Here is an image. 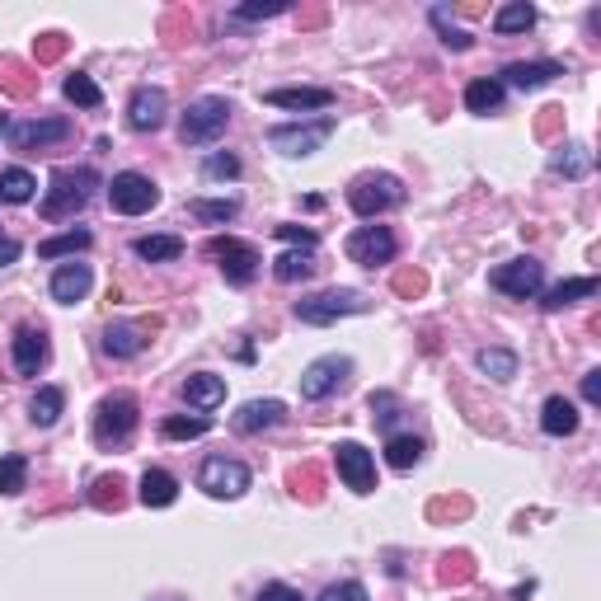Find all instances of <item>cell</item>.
<instances>
[{
    "instance_id": "c3c4849f",
    "label": "cell",
    "mask_w": 601,
    "mask_h": 601,
    "mask_svg": "<svg viewBox=\"0 0 601 601\" xmlns=\"http://www.w3.org/2000/svg\"><path fill=\"white\" fill-rule=\"evenodd\" d=\"M15 259H19V240L0 235V268H5V263H15Z\"/></svg>"
},
{
    "instance_id": "5b68a950",
    "label": "cell",
    "mask_w": 601,
    "mask_h": 601,
    "mask_svg": "<svg viewBox=\"0 0 601 601\" xmlns=\"http://www.w3.org/2000/svg\"><path fill=\"white\" fill-rule=\"evenodd\" d=\"M367 310V296L348 292V287H334V292H315L306 301H296V320L301 324H334L343 315H362Z\"/></svg>"
},
{
    "instance_id": "8992f818",
    "label": "cell",
    "mask_w": 601,
    "mask_h": 601,
    "mask_svg": "<svg viewBox=\"0 0 601 601\" xmlns=\"http://www.w3.org/2000/svg\"><path fill=\"white\" fill-rule=\"evenodd\" d=\"M108 202H113V212L141 216V212H151L155 202H160V188H155L146 174L123 170V174H113V184H108Z\"/></svg>"
},
{
    "instance_id": "681fc988",
    "label": "cell",
    "mask_w": 601,
    "mask_h": 601,
    "mask_svg": "<svg viewBox=\"0 0 601 601\" xmlns=\"http://www.w3.org/2000/svg\"><path fill=\"white\" fill-rule=\"evenodd\" d=\"M395 287H400V292H418V287H423V278H400Z\"/></svg>"
},
{
    "instance_id": "7dc6e473",
    "label": "cell",
    "mask_w": 601,
    "mask_h": 601,
    "mask_svg": "<svg viewBox=\"0 0 601 601\" xmlns=\"http://www.w3.org/2000/svg\"><path fill=\"white\" fill-rule=\"evenodd\" d=\"M583 400L601 404V371H587V376H583Z\"/></svg>"
},
{
    "instance_id": "836d02e7",
    "label": "cell",
    "mask_w": 601,
    "mask_h": 601,
    "mask_svg": "<svg viewBox=\"0 0 601 601\" xmlns=\"http://www.w3.org/2000/svg\"><path fill=\"white\" fill-rule=\"evenodd\" d=\"M531 24H536V10L526 0H512V5H503L494 15V33H526Z\"/></svg>"
},
{
    "instance_id": "7c38bea8",
    "label": "cell",
    "mask_w": 601,
    "mask_h": 601,
    "mask_svg": "<svg viewBox=\"0 0 601 601\" xmlns=\"http://www.w3.org/2000/svg\"><path fill=\"white\" fill-rule=\"evenodd\" d=\"M348 259L362 263V268H376V263H390L395 259V235H390V226H357L353 235H348Z\"/></svg>"
},
{
    "instance_id": "cb8c5ba5",
    "label": "cell",
    "mask_w": 601,
    "mask_h": 601,
    "mask_svg": "<svg viewBox=\"0 0 601 601\" xmlns=\"http://www.w3.org/2000/svg\"><path fill=\"white\" fill-rule=\"evenodd\" d=\"M540 428L550 432V437H569V432H578V409H573V400L550 395L545 409H540Z\"/></svg>"
},
{
    "instance_id": "f1b7e54d",
    "label": "cell",
    "mask_w": 601,
    "mask_h": 601,
    "mask_svg": "<svg viewBox=\"0 0 601 601\" xmlns=\"http://www.w3.org/2000/svg\"><path fill=\"white\" fill-rule=\"evenodd\" d=\"M465 108H470V113H498V108H503V85H498V80H470Z\"/></svg>"
},
{
    "instance_id": "d6986e66",
    "label": "cell",
    "mask_w": 601,
    "mask_h": 601,
    "mask_svg": "<svg viewBox=\"0 0 601 601\" xmlns=\"http://www.w3.org/2000/svg\"><path fill=\"white\" fill-rule=\"evenodd\" d=\"M268 104L306 113V108H329L334 104V90H324V85H287V90H268Z\"/></svg>"
},
{
    "instance_id": "e575fe53",
    "label": "cell",
    "mask_w": 601,
    "mask_h": 601,
    "mask_svg": "<svg viewBox=\"0 0 601 601\" xmlns=\"http://www.w3.org/2000/svg\"><path fill=\"white\" fill-rule=\"evenodd\" d=\"M188 212L198 216V221L221 226V221H231V216L240 212V198H193V202H188Z\"/></svg>"
},
{
    "instance_id": "52a82bcc",
    "label": "cell",
    "mask_w": 601,
    "mask_h": 601,
    "mask_svg": "<svg viewBox=\"0 0 601 601\" xmlns=\"http://www.w3.org/2000/svg\"><path fill=\"white\" fill-rule=\"evenodd\" d=\"M212 254L221 259V273L231 287H249V282L259 278V249L245 245V240H235V235H216L212 240Z\"/></svg>"
},
{
    "instance_id": "bcb514c9",
    "label": "cell",
    "mask_w": 601,
    "mask_h": 601,
    "mask_svg": "<svg viewBox=\"0 0 601 601\" xmlns=\"http://www.w3.org/2000/svg\"><path fill=\"white\" fill-rule=\"evenodd\" d=\"M371 414L381 428H390V418H395V395H371Z\"/></svg>"
},
{
    "instance_id": "8fae6325",
    "label": "cell",
    "mask_w": 601,
    "mask_h": 601,
    "mask_svg": "<svg viewBox=\"0 0 601 601\" xmlns=\"http://www.w3.org/2000/svg\"><path fill=\"white\" fill-rule=\"evenodd\" d=\"M348 376H353V362H348V357H339V353L315 357V362L301 371V395H306V400H324V395H334Z\"/></svg>"
},
{
    "instance_id": "5bb4252c",
    "label": "cell",
    "mask_w": 601,
    "mask_h": 601,
    "mask_svg": "<svg viewBox=\"0 0 601 601\" xmlns=\"http://www.w3.org/2000/svg\"><path fill=\"white\" fill-rule=\"evenodd\" d=\"M165 113H170V94L160 90V85H141V90H132V99H127V123L137 127V132H160V127H165Z\"/></svg>"
},
{
    "instance_id": "30bf717a",
    "label": "cell",
    "mask_w": 601,
    "mask_h": 601,
    "mask_svg": "<svg viewBox=\"0 0 601 601\" xmlns=\"http://www.w3.org/2000/svg\"><path fill=\"white\" fill-rule=\"evenodd\" d=\"M489 287L498 292L517 296V301H531V296L545 287V268L536 259H512V263H498L494 273H489Z\"/></svg>"
},
{
    "instance_id": "2e32d148",
    "label": "cell",
    "mask_w": 601,
    "mask_h": 601,
    "mask_svg": "<svg viewBox=\"0 0 601 601\" xmlns=\"http://www.w3.org/2000/svg\"><path fill=\"white\" fill-rule=\"evenodd\" d=\"M90 263H62L57 273H52V301H62V306H76L90 296Z\"/></svg>"
},
{
    "instance_id": "7a4b0ae2",
    "label": "cell",
    "mask_w": 601,
    "mask_h": 601,
    "mask_svg": "<svg viewBox=\"0 0 601 601\" xmlns=\"http://www.w3.org/2000/svg\"><path fill=\"white\" fill-rule=\"evenodd\" d=\"M231 123V99H221V94H202L193 99L184 113V123H179V141L184 146H212L221 132Z\"/></svg>"
},
{
    "instance_id": "ac0fdd59",
    "label": "cell",
    "mask_w": 601,
    "mask_h": 601,
    "mask_svg": "<svg viewBox=\"0 0 601 601\" xmlns=\"http://www.w3.org/2000/svg\"><path fill=\"white\" fill-rule=\"evenodd\" d=\"M282 418H287L282 400H249V404H240V414L231 418V428L235 432H263V428H278Z\"/></svg>"
},
{
    "instance_id": "83f0119b",
    "label": "cell",
    "mask_w": 601,
    "mask_h": 601,
    "mask_svg": "<svg viewBox=\"0 0 601 601\" xmlns=\"http://www.w3.org/2000/svg\"><path fill=\"white\" fill-rule=\"evenodd\" d=\"M33 193H38V179H33L29 170H5L0 174V202H10V207H19V202H33Z\"/></svg>"
},
{
    "instance_id": "f546056e",
    "label": "cell",
    "mask_w": 601,
    "mask_h": 601,
    "mask_svg": "<svg viewBox=\"0 0 601 601\" xmlns=\"http://www.w3.org/2000/svg\"><path fill=\"white\" fill-rule=\"evenodd\" d=\"M62 404H66V395L57 386H43L38 395H33V404H29V418L38 423V428H52L57 418H62Z\"/></svg>"
},
{
    "instance_id": "603a6c76",
    "label": "cell",
    "mask_w": 601,
    "mask_h": 601,
    "mask_svg": "<svg viewBox=\"0 0 601 601\" xmlns=\"http://www.w3.org/2000/svg\"><path fill=\"white\" fill-rule=\"evenodd\" d=\"M141 348H146V334H141V324L118 320V324H108V329H104V353H108V357H137Z\"/></svg>"
},
{
    "instance_id": "ab89813d",
    "label": "cell",
    "mask_w": 601,
    "mask_h": 601,
    "mask_svg": "<svg viewBox=\"0 0 601 601\" xmlns=\"http://www.w3.org/2000/svg\"><path fill=\"white\" fill-rule=\"evenodd\" d=\"M292 5L287 0H254V5H240L235 19H273V15H287Z\"/></svg>"
},
{
    "instance_id": "8d00e7d4",
    "label": "cell",
    "mask_w": 601,
    "mask_h": 601,
    "mask_svg": "<svg viewBox=\"0 0 601 601\" xmlns=\"http://www.w3.org/2000/svg\"><path fill=\"white\" fill-rule=\"evenodd\" d=\"M90 240H94L90 231H62V235H52V240H43V245H38V254H43V259H62V254L90 249Z\"/></svg>"
},
{
    "instance_id": "9c48e42d",
    "label": "cell",
    "mask_w": 601,
    "mask_h": 601,
    "mask_svg": "<svg viewBox=\"0 0 601 601\" xmlns=\"http://www.w3.org/2000/svg\"><path fill=\"white\" fill-rule=\"evenodd\" d=\"M329 132H334V118H320V123H282L268 132V146L282 155H315Z\"/></svg>"
},
{
    "instance_id": "ba28073f",
    "label": "cell",
    "mask_w": 601,
    "mask_h": 601,
    "mask_svg": "<svg viewBox=\"0 0 601 601\" xmlns=\"http://www.w3.org/2000/svg\"><path fill=\"white\" fill-rule=\"evenodd\" d=\"M249 479H254L249 475V465L231 461V456H207L202 470H198V484L212 498H240L249 489Z\"/></svg>"
},
{
    "instance_id": "74e56055",
    "label": "cell",
    "mask_w": 601,
    "mask_h": 601,
    "mask_svg": "<svg viewBox=\"0 0 601 601\" xmlns=\"http://www.w3.org/2000/svg\"><path fill=\"white\" fill-rule=\"evenodd\" d=\"M386 461L395 465V470H414V465L423 461V442H418V437H390Z\"/></svg>"
},
{
    "instance_id": "e0dca14e",
    "label": "cell",
    "mask_w": 601,
    "mask_h": 601,
    "mask_svg": "<svg viewBox=\"0 0 601 601\" xmlns=\"http://www.w3.org/2000/svg\"><path fill=\"white\" fill-rule=\"evenodd\" d=\"M555 76H564V66L559 62H512V66H503V80H498V85H512V90H540V85H550Z\"/></svg>"
},
{
    "instance_id": "d590c367",
    "label": "cell",
    "mask_w": 601,
    "mask_h": 601,
    "mask_svg": "<svg viewBox=\"0 0 601 601\" xmlns=\"http://www.w3.org/2000/svg\"><path fill=\"white\" fill-rule=\"evenodd\" d=\"M62 94H66V99H71L76 108H99V104H104V90H99L90 76H80V71H76V76H66Z\"/></svg>"
},
{
    "instance_id": "6da1fadb",
    "label": "cell",
    "mask_w": 601,
    "mask_h": 601,
    "mask_svg": "<svg viewBox=\"0 0 601 601\" xmlns=\"http://www.w3.org/2000/svg\"><path fill=\"white\" fill-rule=\"evenodd\" d=\"M94 188H99V174L94 170H57L52 174V184L43 193V216L47 221H62V216H76L85 202L94 198Z\"/></svg>"
},
{
    "instance_id": "484cf974",
    "label": "cell",
    "mask_w": 601,
    "mask_h": 601,
    "mask_svg": "<svg viewBox=\"0 0 601 601\" xmlns=\"http://www.w3.org/2000/svg\"><path fill=\"white\" fill-rule=\"evenodd\" d=\"M132 249H137V259H146V263H174L184 254V240H179V235H141Z\"/></svg>"
},
{
    "instance_id": "7402d4cb",
    "label": "cell",
    "mask_w": 601,
    "mask_h": 601,
    "mask_svg": "<svg viewBox=\"0 0 601 601\" xmlns=\"http://www.w3.org/2000/svg\"><path fill=\"white\" fill-rule=\"evenodd\" d=\"M141 503H146V508H170L174 498H179V479L170 475V470H146V475H141Z\"/></svg>"
},
{
    "instance_id": "f907efd6",
    "label": "cell",
    "mask_w": 601,
    "mask_h": 601,
    "mask_svg": "<svg viewBox=\"0 0 601 601\" xmlns=\"http://www.w3.org/2000/svg\"><path fill=\"white\" fill-rule=\"evenodd\" d=\"M0 132H5V113H0Z\"/></svg>"
},
{
    "instance_id": "f35d334b",
    "label": "cell",
    "mask_w": 601,
    "mask_h": 601,
    "mask_svg": "<svg viewBox=\"0 0 601 601\" xmlns=\"http://www.w3.org/2000/svg\"><path fill=\"white\" fill-rule=\"evenodd\" d=\"M165 437H170V442H188V437H207V432H212V418L207 414H193V418H165Z\"/></svg>"
},
{
    "instance_id": "7bdbcfd3",
    "label": "cell",
    "mask_w": 601,
    "mask_h": 601,
    "mask_svg": "<svg viewBox=\"0 0 601 601\" xmlns=\"http://www.w3.org/2000/svg\"><path fill=\"white\" fill-rule=\"evenodd\" d=\"M320 601H367V587L362 583H334V587H324Z\"/></svg>"
},
{
    "instance_id": "d6a6232c",
    "label": "cell",
    "mask_w": 601,
    "mask_h": 601,
    "mask_svg": "<svg viewBox=\"0 0 601 601\" xmlns=\"http://www.w3.org/2000/svg\"><path fill=\"white\" fill-rule=\"evenodd\" d=\"M24 484H29V461L24 456H0V494L5 498H15V494H24Z\"/></svg>"
},
{
    "instance_id": "1f68e13d",
    "label": "cell",
    "mask_w": 601,
    "mask_h": 601,
    "mask_svg": "<svg viewBox=\"0 0 601 601\" xmlns=\"http://www.w3.org/2000/svg\"><path fill=\"white\" fill-rule=\"evenodd\" d=\"M550 170L564 174V179H583V174L592 170V151H587V146H564V151L550 155Z\"/></svg>"
},
{
    "instance_id": "277c9868",
    "label": "cell",
    "mask_w": 601,
    "mask_h": 601,
    "mask_svg": "<svg viewBox=\"0 0 601 601\" xmlns=\"http://www.w3.org/2000/svg\"><path fill=\"white\" fill-rule=\"evenodd\" d=\"M400 198H404V188L395 174H357L353 188H348V207H353L362 221H376V216L390 212Z\"/></svg>"
},
{
    "instance_id": "4fadbf2b",
    "label": "cell",
    "mask_w": 601,
    "mask_h": 601,
    "mask_svg": "<svg viewBox=\"0 0 601 601\" xmlns=\"http://www.w3.org/2000/svg\"><path fill=\"white\" fill-rule=\"evenodd\" d=\"M334 461H339V479L353 494H371L376 489V461H371V451L362 442H339Z\"/></svg>"
},
{
    "instance_id": "9a60e30c",
    "label": "cell",
    "mask_w": 601,
    "mask_h": 601,
    "mask_svg": "<svg viewBox=\"0 0 601 601\" xmlns=\"http://www.w3.org/2000/svg\"><path fill=\"white\" fill-rule=\"evenodd\" d=\"M71 137V123L66 118H29V123L10 127V141L19 151H43V146H57V141Z\"/></svg>"
},
{
    "instance_id": "ffe728a7",
    "label": "cell",
    "mask_w": 601,
    "mask_h": 601,
    "mask_svg": "<svg viewBox=\"0 0 601 601\" xmlns=\"http://www.w3.org/2000/svg\"><path fill=\"white\" fill-rule=\"evenodd\" d=\"M47 362V334L43 329H33V324H24L15 334V367L19 376H38V367Z\"/></svg>"
},
{
    "instance_id": "3957f363",
    "label": "cell",
    "mask_w": 601,
    "mask_h": 601,
    "mask_svg": "<svg viewBox=\"0 0 601 601\" xmlns=\"http://www.w3.org/2000/svg\"><path fill=\"white\" fill-rule=\"evenodd\" d=\"M132 432H137V400L127 390L99 400V409H94V442L99 447H123Z\"/></svg>"
},
{
    "instance_id": "f6af8a7d",
    "label": "cell",
    "mask_w": 601,
    "mask_h": 601,
    "mask_svg": "<svg viewBox=\"0 0 601 601\" xmlns=\"http://www.w3.org/2000/svg\"><path fill=\"white\" fill-rule=\"evenodd\" d=\"M254 601H306V597H301L296 587H287V583H268V587H263V592H259V597H254Z\"/></svg>"
},
{
    "instance_id": "60d3db41",
    "label": "cell",
    "mask_w": 601,
    "mask_h": 601,
    "mask_svg": "<svg viewBox=\"0 0 601 601\" xmlns=\"http://www.w3.org/2000/svg\"><path fill=\"white\" fill-rule=\"evenodd\" d=\"M202 174H207V179H235V174H240V160H235V155H226V151H216V155H207Z\"/></svg>"
},
{
    "instance_id": "b9f144b4",
    "label": "cell",
    "mask_w": 601,
    "mask_h": 601,
    "mask_svg": "<svg viewBox=\"0 0 601 601\" xmlns=\"http://www.w3.org/2000/svg\"><path fill=\"white\" fill-rule=\"evenodd\" d=\"M432 24L442 29V43H447V47H456V52H465V47H470V33L451 29V24H447V10H432Z\"/></svg>"
},
{
    "instance_id": "4dcf8cb0",
    "label": "cell",
    "mask_w": 601,
    "mask_h": 601,
    "mask_svg": "<svg viewBox=\"0 0 601 601\" xmlns=\"http://www.w3.org/2000/svg\"><path fill=\"white\" fill-rule=\"evenodd\" d=\"M479 371L484 376H494V381H512L517 376V353L512 348H479Z\"/></svg>"
},
{
    "instance_id": "d4e9b609",
    "label": "cell",
    "mask_w": 601,
    "mask_h": 601,
    "mask_svg": "<svg viewBox=\"0 0 601 601\" xmlns=\"http://www.w3.org/2000/svg\"><path fill=\"white\" fill-rule=\"evenodd\" d=\"M597 287H601L597 278H569V282H559V287H550V292L540 296V306L564 310V306H573V301H583V296H597Z\"/></svg>"
},
{
    "instance_id": "44dd1931",
    "label": "cell",
    "mask_w": 601,
    "mask_h": 601,
    "mask_svg": "<svg viewBox=\"0 0 601 601\" xmlns=\"http://www.w3.org/2000/svg\"><path fill=\"white\" fill-rule=\"evenodd\" d=\"M184 400L193 404V409H216V404L226 400V381L212 376V371H198V376L184 381Z\"/></svg>"
},
{
    "instance_id": "4316f807",
    "label": "cell",
    "mask_w": 601,
    "mask_h": 601,
    "mask_svg": "<svg viewBox=\"0 0 601 601\" xmlns=\"http://www.w3.org/2000/svg\"><path fill=\"white\" fill-rule=\"evenodd\" d=\"M315 249H287V254H278L273 259V278L278 282H306L310 273H315V259H310Z\"/></svg>"
},
{
    "instance_id": "ee69618b",
    "label": "cell",
    "mask_w": 601,
    "mask_h": 601,
    "mask_svg": "<svg viewBox=\"0 0 601 601\" xmlns=\"http://www.w3.org/2000/svg\"><path fill=\"white\" fill-rule=\"evenodd\" d=\"M278 235H282V240H292V245H301V249H315V245H320V235L306 231V226H278Z\"/></svg>"
}]
</instances>
